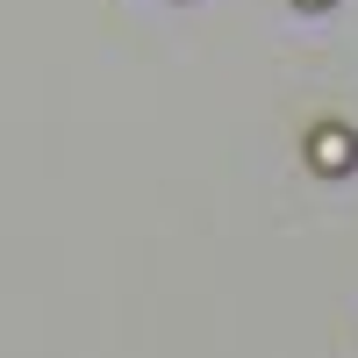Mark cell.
<instances>
[{"instance_id":"cell-2","label":"cell","mask_w":358,"mask_h":358,"mask_svg":"<svg viewBox=\"0 0 358 358\" xmlns=\"http://www.w3.org/2000/svg\"><path fill=\"white\" fill-rule=\"evenodd\" d=\"M294 8H308V15H315V8H330V0H294Z\"/></svg>"},{"instance_id":"cell-1","label":"cell","mask_w":358,"mask_h":358,"mask_svg":"<svg viewBox=\"0 0 358 358\" xmlns=\"http://www.w3.org/2000/svg\"><path fill=\"white\" fill-rule=\"evenodd\" d=\"M308 165H315V172H330V179H337V172H351V165H358V136H351L344 122L308 129Z\"/></svg>"}]
</instances>
